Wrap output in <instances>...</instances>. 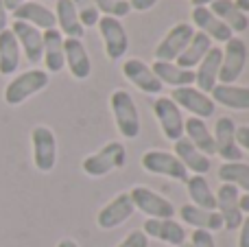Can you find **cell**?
<instances>
[{"label":"cell","mask_w":249,"mask_h":247,"mask_svg":"<svg viewBox=\"0 0 249 247\" xmlns=\"http://www.w3.org/2000/svg\"><path fill=\"white\" fill-rule=\"evenodd\" d=\"M142 232L146 234V239H158L166 245H181L186 243V230L181 223H177L175 219H146Z\"/></svg>","instance_id":"16"},{"label":"cell","mask_w":249,"mask_h":247,"mask_svg":"<svg viewBox=\"0 0 249 247\" xmlns=\"http://www.w3.org/2000/svg\"><path fill=\"white\" fill-rule=\"evenodd\" d=\"M193 2V7H208V4H212L214 0H190Z\"/></svg>","instance_id":"46"},{"label":"cell","mask_w":249,"mask_h":247,"mask_svg":"<svg viewBox=\"0 0 249 247\" xmlns=\"http://www.w3.org/2000/svg\"><path fill=\"white\" fill-rule=\"evenodd\" d=\"M72 4L79 13V20H81L83 29L86 26H96L101 16H99V9H96L94 0H72Z\"/></svg>","instance_id":"34"},{"label":"cell","mask_w":249,"mask_h":247,"mask_svg":"<svg viewBox=\"0 0 249 247\" xmlns=\"http://www.w3.org/2000/svg\"><path fill=\"white\" fill-rule=\"evenodd\" d=\"M193 24L197 26L201 33H206L212 42H228L230 37H234V33L210 11L208 7H195L193 9Z\"/></svg>","instance_id":"21"},{"label":"cell","mask_w":249,"mask_h":247,"mask_svg":"<svg viewBox=\"0 0 249 247\" xmlns=\"http://www.w3.org/2000/svg\"><path fill=\"white\" fill-rule=\"evenodd\" d=\"M247 64V46L241 37H230L223 48V59H221L219 83H236V79L243 74Z\"/></svg>","instance_id":"8"},{"label":"cell","mask_w":249,"mask_h":247,"mask_svg":"<svg viewBox=\"0 0 249 247\" xmlns=\"http://www.w3.org/2000/svg\"><path fill=\"white\" fill-rule=\"evenodd\" d=\"M116 247H149V239H146V234L142 230H133Z\"/></svg>","instance_id":"36"},{"label":"cell","mask_w":249,"mask_h":247,"mask_svg":"<svg viewBox=\"0 0 249 247\" xmlns=\"http://www.w3.org/2000/svg\"><path fill=\"white\" fill-rule=\"evenodd\" d=\"M13 18H16L18 22H26V24L35 26V29H39V31H48V29H55L57 26L55 13L48 7H44L42 2L20 4L18 9H13Z\"/></svg>","instance_id":"20"},{"label":"cell","mask_w":249,"mask_h":247,"mask_svg":"<svg viewBox=\"0 0 249 247\" xmlns=\"http://www.w3.org/2000/svg\"><path fill=\"white\" fill-rule=\"evenodd\" d=\"M221 59H223V51L219 46H212L206 53V57L199 61L197 72H195V83H197V90H201L203 94H210L214 90V86L219 83Z\"/></svg>","instance_id":"18"},{"label":"cell","mask_w":249,"mask_h":247,"mask_svg":"<svg viewBox=\"0 0 249 247\" xmlns=\"http://www.w3.org/2000/svg\"><path fill=\"white\" fill-rule=\"evenodd\" d=\"M127 162V151H124V144L118 140H112L105 147H101L96 153L88 156L81 162V169L88 177H105L112 171H118L124 166Z\"/></svg>","instance_id":"1"},{"label":"cell","mask_w":249,"mask_h":247,"mask_svg":"<svg viewBox=\"0 0 249 247\" xmlns=\"http://www.w3.org/2000/svg\"><path fill=\"white\" fill-rule=\"evenodd\" d=\"M96 26H99L101 37H103V46H105V55H107V59H112V61L123 59V57L127 55L129 37H127L124 26L121 24V20H118V18L103 16V18H99Z\"/></svg>","instance_id":"7"},{"label":"cell","mask_w":249,"mask_h":247,"mask_svg":"<svg viewBox=\"0 0 249 247\" xmlns=\"http://www.w3.org/2000/svg\"><path fill=\"white\" fill-rule=\"evenodd\" d=\"M210 99L214 105H223V107L236 109V112H245L249 109V88L236 86V83H216L214 90L210 92Z\"/></svg>","instance_id":"22"},{"label":"cell","mask_w":249,"mask_h":247,"mask_svg":"<svg viewBox=\"0 0 249 247\" xmlns=\"http://www.w3.org/2000/svg\"><path fill=\"white\" fill-rule=\"evenodd\" d=\"M190 247H216L214 243V236L212 232H206V230H195L190 234Z\"/></svg>","instance_id":"37"},{"label":"cell","mask_w":249,"mask_h":247,"mask_svg":"<svg viewBox=\"0 0 249 247\" xmlns=\"http://www.w3.org/2000/svg\"><path fill=\"white\" fill-rule=\"evenodd\" d=\"M11 31H13V35H16L18 44H20V51H24L26 59H29L31 64L42 61V55H44L42 31L31 26V24H26V22H18V20H13Z\"/></svg>","instance_id":"17"},{"label":"cell","mask_w":249,"mask_h":247,"mask_svg":"<svg viewBox=\"0 0 249 247\" xmlns=\"http://www.w3.org/2000/svg\"><path fill=\"white\" fill-rule=\"evenodd\" d=\"M179 217L184 223L193 226L195 230H206V232H216L223 228V219L216 210H203L193 204H184L179 208Z\"/></svg>","instance_id":"23"},{"label":"cell","mask_w":249,"mask_h":247,"mask_svg":"<svg viewBox=\"0 0 249 247\" xmlns=\"http://www.w3.org/2000/svg\"><path fill=\"white\" fill-rule=\"evenodd\" d=\"M94 4L99 9V13H105L109 18H118V20L131 11L127 0H94Z\"/></svg>","instance_id":"35"},{"label":"cell","mask_w":249,"mask_h":247,"mask_svg":"<svg viewBox=\"0 0 249 247\" xmlns=\"http://www.w3.org/2000/svg\"><path fill=\"white\" fill-rule=\"evenodd\" d=\"M186 188H188V195H190V199H193V206L203 208V210H216V197L203 175H193V177H188L186 179Z\"/></svg>","instance_id":"32"},{"label":"cell","mask_w":249,"mask_h":247,"mask_svg":"<svg viewBox=\"0 0 249 247\" xmlns=\"http://www.w3.org/2000/svg\"><path fill=\"white\" fill-rule=\"evenodd\" d=\"M219 179L223 184H232L249 193V164L245 162H225L219 166Z\"/></svg>","instance_id":"33"},{"label":"cell","mask_w":249,"mask_h":247,"mask_svg":"<svg viewBox=\"0 0 249 247\" xmlns=\"http://www.w3.org/2000/svg\"><path fill=\"white\" fill-rule=\"evenodd\" d=\"M31 142H33V164L37 171L48 173L57 164V138L51 127L37 125L31 131Z\"/></svg>","instance_id":"6"},{"label":"cell","mask_w":249,"mask_h":247,"mask_svg":"<svg viewBox=\"0 0 249 247\" xmlns=\"http://www.w3.org/2000/svg\"><path fill=\"white\" fill-rule=\"evenodd\" d=\"M238 206H241V212L243 214H249V193L241 195V199H238Z\"/></svg>","instance_id":"41"},{"label":"cell","mask_w":249,"mask_h":247,"mask_svg":"<svg viewBox=\"0 0 249 247\" xmlns=\"http://www.w3.org/2000/svg\"><path fill=\"white\" fill-rule=\"evenodd\" d=\"M129 197L133 201V208L146 214V219H173L175 217V206L162 197L160 193L151 191L146 186H133L129 191Z\"/></svg>","instance_id":"4"},{"label":"cell","mask_w":249,"mask_h":247,"mask_svg":"<svg viewBox=\"0 0 249 247\" xmlns=\"http://www.w3.org/2000/svg\"><path fill=\"white\" fill-rule=\"evenodd\" d=\"M216 212L223 219V228L230 232L238 230L243 223V212L241 206H238V199H241V193H238L236 186L232 184H221L219 191H216Z\"/></svg>","instance_id":"12"},{"label":"cell","mask_w":249,"mask_h":247,"mask_svg":"<svg viewBox=\"0 0 249 247\" xmlns=\"http://www.w3.org/2000/svg\"><path fill=\"white\" fill-rule=\"evenodd\" d=\"M236 144L238 149H245V151H249V125H241L236 127Z\"/></svg>","instance_id":"38"},{"label":"cell","mask_w":249,"mask_h":247,"mask_svg":"<svg viewBox=\"0 0 249 247\" xmlns=\"http://www.w3.org/2000/svg\"><path fill=\"white\" fill-rule=\"evenodd\" d=\"M212 46H214V44H212V39L208 37L206 33L197 31V33L193 35V39L188 42V46L184 48V53H181V55L175 59V64L179 66V68L193 70L195 66H199V61L206 57V53L210 51Z\"/></svg>","instance_id":"30"},{"label":"cell","mask_w":249,"mask_h":247,"mask_svg":"<svg viewBox=\"0 0 249 247\" xmlns=\"http://www.w3.org/2000/svg\"><path fill=\"white\" fill-rule=\"evenodd\" d=\"M44 37V64H46V70L48 72H61L66 66V59H64V35L61 31L57 29H48L42 33Z\"/></svg>","instance_id":"24"},{"label":"cell","mask_w":249,"mask_h":247,"mask_svg":"<svg viewBox=\"0 0 249 247\" xmlns=\"http://www.w3.org/2000/svg\"><path fill=\"white\" fill-rule=\"evenodd\" d=\"M142 169L146 173H153V175H164V177H171L175 182H184L188 179V171L186 166L179 162V158L175 153H168V151H146L140 160Z\"/></svg>","instance_id":"5"},{"label":"cell","mask_w":249,"mask_h":247,"mask_svg":"<svg viewBox=\"0 0 249 247\" xmlns=\"http://www.w3.org/2000/svg\"><path fill=\"white\" fill-rule=\"evenodd\" d=\"M7 29V9H4V2L0 0V31Z\"/></svg>","instance_id":"43"},{"label":"cell","mask_w":249,"mask_h":247,"mask_svg":"<svg viewBox=\"0 0 249 247\" xmlns=\"http://www.w3.org/2000/svg\"><path fill=\"white\" fill-rule=\"evenodd\" d=\"M153 74L162 81V86H173V88H186V86H193L195 83V72L193 70H186L179 68L175 61H155L151 66Z\"/></svg>","instance_id":"27"},{"label":"cell","mask_w":249,"mask_h":247,"mask_svg":"<svg viewBox=\"0 0 249 247\" xmlns=\"http://www.w3.org/2000/svg\"><path fill=\"white\" fill-rule=\"evenodd\" d=\"M20 66V44L11 29L0 31V74H13Z\"/></svg>","instance_id":"31"},{"label":"cell","mask_w":249,"mask_h":247,"mask_svg":"<svg viewBox=\"0 0 249 247\" xmlns=\"http://www.w3.org/2000/svg\"><path fill=\"white\" fill-rule=\"evenodd\" d=\"M64 59H66V66L70 68V72H72L74 79L83 81V79L90 77L92 61H90V55H88V51H86L81 39L64 37Z\"/></svg>","instance_id":"19"},{"label":"cell","mask_w":249,"mask_h":247,"mask_svg":"<svg viewBox=\"0 0 249 247\" xmlns=\"http://www.w3.org/2000/svg\"><path fill=\"white\" fill-rule=\"evenodd\" d=\"M55 20L59 24V31L61 35L66 37H72V39H81L86 29H83L81 20H79V13L74 9L72 0H57L55 4Z\"/></svg>","instance_id":"26"},{"label":"cell","mask_w":249,"mask_h":247,"mask_svg":"<svg viewBox=\"0 0 249 247\" xmlns=\"http://www.w3.org/2000/svg\"><path fill=\"white\" fill-rule=\"evenodd\" d=\"M210 11L214 13V16L219 18L232 33H245L247 31L249 20H247L245 13L234 4V0H214Z\"/></svg>","instance_id":"28"},{"label":"cell","mask_w":249,"mask_h":247,"mask_svg":"<svg viewBox=\"0 0 249 247\" xmlns=\"http://www.w3.org/2000/svg\"><path fill=\"white\" fill-rule=\"evenodd\" d=\"M177 247H190V243H181V245H177Z\"/></svg>","instance_id":"47"},{"label":"cell","mask_w":249,"mask_h":247,"mask_svg":"<svg viewBox=\"0 0 249 247\" xmlns=\"http://www.w3.org/2000/svg\"><path fill=\"white\" fill-rule=\"evenodd\" d=\"M234 4H236V7L241 9V11L245 13V16L249 13V0H234Z\"/></svg>","instance_id":"44"},{"label":"cell","mask_w":249,"mask_h":247,"mask_svg":"<svg viewBox=\"0 0 249 247\" xmlns=\"http://www.w3.org/2000/svg\"><path fill=\"white\" fill-rule=\"evenodd\" d=\"M171 101L179 109L184 107L186 112H190L195 118H201V121L210 118L212 114H214V109H216L214 101H212L208 94H203L201 90L193 88V86L175 88V90H173V94H171Z\"/></svg>","instance_id":"9"},{"label":"cell","mask_w":249,"mask_h":247,"mask_svg":"<svg viewBox=\"0 0 249 247\" xmlns=\"http://www.w3.org/2000/svg\"><path fill=\"white\" fill-rule=\"evenodd\" d=\"M123 74L127 81H131L138 90L146 92V94H160L164 88L162 81L153 74L151 66H146L144 61L136 59V57H131V59H127L123 64Z\"/></svg>","instance_id":"15"},{"label":"cell","mask_w":249,"mask_h":247,"mask_svg":"<svg viewBox=\"0 0 249 247\" xmlns=\"http://www.w3.org/2000/svg\"><path fill=\"white\" fill-rule=\"evenodd\" d=\"M136 212L133 208V201L129 197V193H118L112 201L103 206L96 214V226L101 230H114V228L123 226L127 219H131V214Z\"/></svg>","instance_id":"13"},{"label":"cell","mask_w":249,"mask_h":247,"mask_svg":"<svg viewBox=\"0 0 249 247\" xmlns=\"http://www.w3.org/2000/svg\"><path fill=\"white\" fill-rule=\"evenodd\" d=\"M57 247H79V243L72 239H61L59 243H57Z\"/></svg>","instance_id":"45"},{"label":"cell","mask_w":249,"mask_h":247,"mask_svg":"<svg viewBox=\"0 0 249 247\" xmlns=\"http://www.w3.org/2000/svg\"><path fill=\"white\" fill-rule=\"evenodd\" d=\"M193 35H195L193 24H186V22L175 24L164 35L162 42L155 46V61H175L184 53V48L188 46Z\"/></svg>","instance_id":"10"},{"label":"cell","mask_w":249,"mask_h":247,"mask_svg":"<svg viewBox=\"0 0 249 247\" xmlns=\"http://www.w3.org/2000/svg\"><path fill=\"white\" fill-rule=\"evenodd\" d=\"M2 2H4V9H7V11H13V9H18L20 4L29 2V0H2Z\"/></svg>","instance_id":"42"},{"label":"cell","mask_w":249,"mask_h":247,"mask_svg":"<svg viewBox=\"0 0 249 247\" xmlns=\"http://www.w3.org/2000/svg\"><path fill=\"white\" fill-rule=\"evenodd\" d=\"M184 131H186V138L190 140V142L195 144V147L199 149V151L203 153V156H214L216 149H214V138H212L210 129H208V125L201 121V118H186L184 121Z\"/></svg>","instance_id":"29"},{"label":"cell","mask_w":249,"mask_h":247,"mask_svg":"<svg viewBox=\"0 0 249 247\" xmlns=\"http://www.w3.org/2000/svg\"><path fill=\"white\" fill-rule=\"evenodd\" d=\"M109 107H112L116 129L121 131L123 138H138L140 136V114H138L136 101L131 99V94L127 90H114L109 96Z\"/></svg>","instance_id":"2"},{"label":"cell","mask_w":249,"mask_h":247,"mask_svg":"<svg viewBox=\"0 0 249 247\" xmlns=\"http://www.w3.org/2000/svg\"><path fill=\"white\" fill-rule=\"evenodd\" d=\"M175 156L179 158V162L186 166V171H193L195 175H206L210 171V158L203 156L188 138L181 136L179 140H175Z\"/></svg>","instance_id":"25"},{"label":"cell","mask_w":249,"mask_h":247,"mask_svg":"<svg viewBox=\"0 0 249 247\" xmlns=\"http://www.w3.org/2000/svg\"><path fill=\"white\" fill-rule=\"evenodd\" d=\"M51 77H48L46 70H26V72L18 74L9 81V86L4 88V103L7 105H20L26 99H31L33 94L42 92L48 86Z\"/></svg>","instance_id":"3"},{"label":"cell","mask_w":249,"mask_h":247,"mask_svg":"<svg viewBox=\"0 0 249 247\" xmlns=\"http://www.w3.org/2000/svg\"><path fill=\"white\" fill-rule=\"evenodd\" d=\"M127 2L133 11H149L158 4V0H127Z\"/></svg>","instance_id":"40"},{"label":"cell","mask_w":249,"mask_h":247,"mask_svg":"<svg viewBox=\"0 0 249 247\" xmlns=\"http://www.w3.org/2000/svg\"><path fill=\"white\" fill-rule=\"evenodd\" d=\"M155 118L160 123V129L166 136V140H179L184 136V116L181 109L171 101V96H160L153 103Z\"/></svg>","instance_id":"11"},{"label":"cell","mask_w":249,"mask_h":247,"mask_svg":"<svg viewBox=\"0 0 249 247\" xmlns=\"http://www.w3.org/2000/svg\"><path fill=\"white\" fill-rule=\"evenodd\" d=\"M214 149L225 162H241L243 151L236 144V123L230 116H221L214 125Z\"/></svg>","instance_id":"14"},{"label":"cell","mask_w":249,"mask_h":247,"mask_svg":"<svg viewBox=\"0 0 249 247\" xmlns=\"http://www.w3.org/2000/svg\"><path fill=\"white\" fill-rule=\"evenodd\" d=\"M241 234H238V247H249V214L243 217V223H241Z\"/></svg>","instance_id":"39"}]
</instances>
